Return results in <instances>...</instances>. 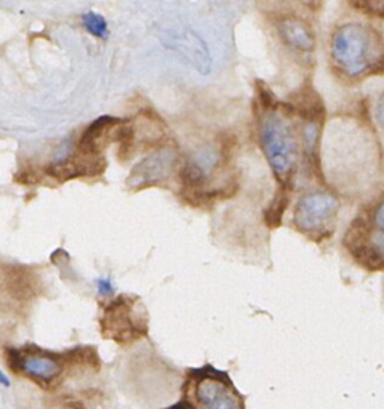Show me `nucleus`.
Here are the masks:
<instances>
[{"mask_svg": "<svg viewBox=\"0 0 384 409\" xmlns=\"http://www.w3.org/2000/svg\"><path fill=\"white\" fill-rule=\"evenodd\" d=\"M350 252L359 262L369 263L370 268H384V232L373 227L359 229V236H349Z\"/></svg>", "mask_w": 384, "mask_h": 409, "instance_id": "1a4fd4ad", "label": "nucleus"}, {"mask_svg": "<svg viewBox=\"0 0 384 409\" xmlns=\"http://www.w3.org/2000/svg\"><path fill=\"white\" fill-rule=\"evenodd\" d=\"M179 156L177 151L169 147L159 148L143 158L138 164L133 166L126 185L129 189H143L163 185L174 172Z\"/></svg>", "mask_w": 384, "mask_h": 409, "instance_id": "20e7f679", "label": "nucleus"}, {"mask_svg": "<svg viewBox=\"0 0 384 409\" xmlns=\"http://www.w3.org/2000/svg\"><path fill=\"white\" fill-rule=\"evenodd\" d=\"M355 5L362 12L384 18V0H355Z\"/></svg>", "mask_w": 384, "mask_h": 409, "instance_id": "2eb2a0df", "label": "nucleus"}, {"mask_svg": "<svg viewBox=\"0 0 384 409\" xmlns=\"http://www.w3.org/2000/svg\"><path fill=\"white\" fill-rule=\"evenodd\" d=\"M278 32H280L282 41L289 48L296 52H312L315 47V36L310 26L304 20L298 16H288L278 23Z\"/></svg>", "mask_w": 384, "mask_h": 409, "instance_id": "9b49d317", "label": "nucleus"}, {"mask_svg": "<svg viewBox=\"0 0 384 409\" xmlns=\"http://www.w3.org/2000/svg\"><path fill=\"white\" fill-rule=\"evenodd\" d=\"M124 121L126 119H119L114 116H100L82 133L77 149L88 154H102V151L108 147L111 140H114L116 128Z\"/></svg>", "mask_w": 384, "mask_h": 409, "instance_id": "9d476101", "label": "nucleus"}, {"mask_svg": "<svg viewBox=\"0 0 384 409\" xmlns=\"http://www.w3.org/2000/svg\"><path fill=\"white\" fill-rule=\"evenodd\" d=\"M171 409H188V408H182V406H177V408H171Z\"/></svg>", "mask_w": 384, "mask_h": 409, "instance_id": "412c9836", "label": "nucleus"}, {"mask_svg": "<svg viewBox=\"0 0 384 409\" xmlns=\"http://www.w3.org/2000/svg\"><path fill=\"white\" fill-rule=\"evenodd\" d=\"M376 119L381 126H384V92H383L380 102H378V106H376Z\"/></svg>", "mask_w": 384, "mask_h": 409, "instance_id": "6ab92c4d", "label": "nucleus"}, {"mask_svg": "<svg viewBox=\"0 0 384 409\" xmlns=\"http://www.w3.org/2000/svg\"><path fill=\"white\" fill-rule=\"evenodd\" d=\"M341 203L338 196L314 189L300 196L293 212V223L299 233L310 239H326L335 232Z\"/></svg>", "mask_w": 384, "mask_h": 409, "instance_id": "7ed1b4c3", "label": "nucleus"}, {"mask_svg": "<svg viewBox=\"0 0 384 409\" xmlns=\"http://www.w3.org/2000/svg\"><path fill=\"white\" fill-rule=\"evenodd\" d=\"M135 128V138L138 137L143 142H159L164 137V124L161 117L150 111H143L132 122Z\"/></svg>", "mask_w": 384, "mask_h": 409, "instance_id": "ddd939ff", "label": "nucleus"}, {"mask_svg": "<svg viewBox=\"0 0 384 409\" xmlns=\"http://www.w3.org/2000/svg\"><path fill=\"white\" fill-rule=\"evenodd\" d=\"M197 401L201 409H243L241 400L230 385L216 377H203L197 384Z\"/></svg>", "mask_w": 384, "mask_h": 409, "instance_id": "6e6552de", "label": "nucleus"}, {"mask_svg": "<svg viewBox=\"0 0 384 409\" xmlns=\"http://www.w3.org/2000/svg\"><path fill=\"white\" fill-rule=\"evenodd\" d=\"M105 167H107V162L102 158V154H88L77 149L76 153H69L65 158L55 159L47 167V173L60 182H66L77 177L98 175L105 170Z\"/></svg>", "mask_w": 384, "mask_h": 409, "instance_id": "423d86ee", "label": "nucleus"}, {"mask_svg": "<svg viewBox=\"0 0 384 409\" xmlns=\"http://www.w3.org/2000/svg\"><path fill=\"white\" fill-rule=\"evenodd\" d=\"M168 46L171 48H174L180 57L188 61L194 69L201 74H209L211 66H213V60H211L208 46H206L204 41L199 37L197 32H193L190 29L176 32L169 39Z\"/></svg>", "mask_w": 384, "mask_h": 409, "instance_id": "0eeeda50", "label": "nucleus"}, {"mask_svg": "<svg viewBox=\"0 0 384 409\" xmlns=\"http://www.w3.org/2000/svg\"><path fill=\"white\" fill-rule=\"evenodd\" d=\"M258 93H259L260 100H263V105L265 106V108H269V109H274L275 108V106H277V98H275V95L272 93L270 88L265 86V83L258 82Z\"/></svg>", "mask_w": 384, "mask_h": 409, "instance_id": "dca6fc26", "label": "nucleus"}, {"mask_svg": "<svg viewBox=\"0 0 384 409\" xmlns=\"http://www.w3.org/2000/svg\"><path fill=\"white\" fill-rule=\"evenodd\" d=\"M331 57L349 76H360L380 66L383 47L370 27L349 23L338 27L331 39Z\"/></svg>", "mask_w": 384, "mask_h": 409, "instance_id": "f257e3e1", "label": "nucleus"}, {"mask_svg": "<svg viewBox=\"0 0 384 409\" xmlns=\"http://www.w3.org/2000/svg\"><path fill=\"white\" fill-rule=\"evenodd\" d=\"M0 385H4V387L10 385V380L7 379V375H5L2 371H0Z\"/></svg>", "mask_w": 384, "mask_h": 409, "instance_id": "aec40b11", "label": "nucleus"}, {"mask_svg": "<svg viewBox=\"0 0 384 409\" xmlns=\"http://www.w3.org/2000/svg\"><path fill=\"white\" fill-rule=\"evenodd\" d=\"M18 368L27 377L46 380V382L57 379L61 373V364L55 358L47 355H37V353L25 355L18 361Z\"/></svg>", "mask_w": 384, "mask_h": 409, "instance_id": "f8f14e48", "label": "nucleus"}, {"mask_svg": "<svg viewBox=\"0 0 384 409\" xmlns=\"http://www.w3.org/2000/svg\"><path fill=\"white\" fill-rule=\"evenodd\" d=\"M82 21H84L86 29L91 32L93 37L103 39V41L108 37V25L102 15H98L95 12H87L82 16Z\"/></svg>", "mask_w": 384, "mask_h": 409, "instance_id": "4468645a", "label": "nucleus"}, {"mask_svg": "<svg viewBox=\"0 0 384 409\" xmlns=\"http://www.w3.org/2000/svg\"><path fill=\"white\" fill-rule=\"evenodd\" d=\"M260 147L282 188H289L296 175L299 148L289 122L277 113H267L260 121Z\"/></svg>", "mask_w": 384, "mask_h": 409, "instance_id": "f03ea898", "label": "nucleus"}, {"mask_svg": "<svg viewBox=\"0 0 384 409\" xmlns=\"http://www.w3.org/2000/svg\"><path fill=\"white\" fill-rule=\"evenodd\" d=\"M97 293H98V295H102V297L113 295L114 288H113V283H111L110 278H98L97 279Z\"/></svg>", "mask_w": 384, "mask_h": 409, "instance_id": "a211bd4d", "label": "nucleus"}, {"mask_svg": "<svg viewBox=\"0 0 384 409\" xmlns=\"http://www.w3.org/2000/svg\"><path fill=\"white\" fill-rule=\"evenodd\" d=\"M373 228L376 229H381L384 232V199L380 201V204L373 207V212H371V225Z\"/></svg>", "mask_w": 384, "mask_h": 409, "instance_id": "f3484780", "label": "nucleus"}, {"mask_svg": "<svg viewBox=\"0 0 384 409\" xmlns=\"http://www.w3.org/2000/svg\"><path fill=\"white\" fill-rule=\"evenodd\" d=\"M133 300L119 297L111 302L102 318L103 334L116 342H131L143 333L140 319L135 316Z\"/></svg>", "mask_w": 384, "mask_h": 409, "instance_id": "39448f33", "label": "nucleus"}]
</instances>
